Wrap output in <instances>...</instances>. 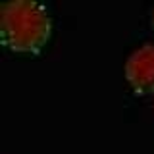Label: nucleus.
I'll use <instances>...</instances> for the list:
<instances>
[{
  "instance_id": "nucleus-1",
  "label": "nucleus",
  "mask_w": 154,
  "mask_h": 154,
  "mask_svg": "<svg viewBox=\"0 0 154 154\" xmlns=\"http://www.w3.org/2000/svg\"><path fill=\"white\" fill-rule=\"evenodd\" d=\"M52 33V17L35 0H6L0 4V35L14 52H41Z\"/></svg>"
},
{
  "instance_id": "nucleus-2",
  "label": "nucleus",
  "mask_w": 154,
  "mask_h": 154,
  "mask_svg": "<svg viewBox=\"0 0 154 154\" xmlns=\"http://www.w3.org/2000/svg\"><path fill=\"white\" fill-rule=\"evenodd\" d=\"M125 79L139 94L154 93V42L144 41L125 58Z\"/></svg>"
},
{
  "instance_id": "nucleus-3",
  "label": "nucleus",
  "mask_w": 154,
  "mask_h": 154,
  "mask_svg": "<svg viewBox=\"0 0 154 154\" xmlns=\"http://www.w3.org/2000/svg\"><path fill=\"white\" fill-rule=\"evenodd\" d=\"M152 27H154V8H152Z\"/></svg>"
}]
</instances>
